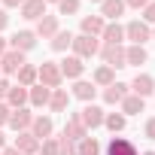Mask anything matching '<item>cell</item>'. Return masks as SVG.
Returning <instances> with one entry per match:
<instances>
[{
    "label": "cell",
    "instance_id": "cell-5",
    "mask_svg": "<svg viewBox=\"0 0 155 155\" xmlns=\"http://www.w3.org/2000/svg\"><path fill=\"white\" fill-rule=\"evenodd\" d=\"M15 134H21V131H31V125H34V113L28 110V107H18V110H12L9 113V122H6Z\"/></svg>",
    "mask_w": 155,
    "mask_h": 155
},
{
    "label": "cell",
    "instance_id": "cell-16",
    "mask_svg": "<svg viewBox=\"0 0 155 155\" xmlns=\"http://www.w3.org/2000/svg\"><path fill=\"white\" fill-rule=\"evenodd\" d=\"M61 28H58V15H43L40 21H37V37H43V40H52L55 34H58Z\"/></svg>",
    "mask_w": 155,
    "mask_h": 155
},
{
    "label": "cell",
    "instance_id": "cell-29",
    "mask_svg": "<svg viewBox=\"0 0 155 155\" xmlns=\"http://www.w3.org/2000/svg\"><path fill=\"white\" fill-rule=\"evenodd\" d=\"M76 152L79 155H101V143L94 137H82L79 143H76Z\"/></svg>",
    "mask_w": 155,
    "mask_h": 155
},
{
    "label": "cell",
    "instance_id": "cell-45",
    "mask_svg": "<svg viewBox=\"0 0 155 155\" xmlns=\"http://www.w3.org/2000/svg\"><path fill=\"white\" fill-rule=\"evenodd\" d=\"M46 3H61V0H46Z\"/></svg>",
    "mask_w": 155,
    "mask_h": 155
},
{
    "label": "cell",
    "instance_id": "cell-17",
    "mask_svg": "<svg viewBox=\"0 0 155 155\" xmlns=\"http://www.w3.org/2000/svg\"><path fill=\"white\" fill-rule=\"evenodd\" d=\"M101 40H104V46H122V40H125V28H122L119 21H110V25L104 28Z\"/></svg>",
    "mask_w": 155,
    "mask_h": 155
},
{
    "label": "cell",
    "instance_id": "cell-39",
    "mask_svg": "<svg viewBox=\"0 0 155 155\" xmlns=\"http://www.w3.org/2000/svg\"><path fill=\"white\" fill-rule=\"evenodd\" d=\"M146 137H149V140H155V116H152V119H146Z\"/></svg>",
    "mask_w": 155,
    "mask_h": 155
},
{
    "label": "cell",
    "instance_id": "cell-13",
    "mask_svg": "<svg viewBox=\"0 0 155 155\" xmlns=\"http://www.w3.org/2000/svg\"><path fill=\"white\" fill-rule=\"evenodd\" d=\"M18 9H21V18H28V21H40V18L46 15V0H25Z\"/></svg>",
    "mask_w": 155,
    "mask_h": 155
},
{
    "label": "cell",
    "instance_id": "cell-19",
    "mask_svg": "<svg viewBox=\"0 0 155 155\" xmlns=\"http://www.w3.org/2000/svg\"><path fill=\"white\" fill-rule=\"evenodd\" d=\"M107 155H137V146L125 137H113L107 143Z\"/></svg>",
    "mask_w": 155,
    "mask_h": 155
},
{
    "label": "cell",
    "instance_id": "cell-37",
    "mask_svg": "<svg viewBox=\"0 0 155 155\" xmlns=\"http://www.w3.org/2000/svg\"><path fill=\"white\" fill-rule=\"evenodd\" d=\"M149 3H152V0H125V6H131V9H143Z\"/></svg>",
    "mask_w": 155,
    "mask_h": 155
},
{
    "label": "cell",
    "instance_id": "cell-6",
    "mask_svg": "<svg viewBox=\"0 0 155 155\" xmlns=\"http://www.w3.org/2000/svg\"><path fill=\"white\" fill-rule=\"evenodd\" d=\"M28 61H25V52H15V49H6V55L0 58V73H6V76H12V73H18L21 67H25Z\"/></svg>",
    "mask_w": 155,
    "mask_h": 155
},
{
    "label": "cell",
    "instance_id": "cell-4",
    "mask_svg": "<svg viewBox=\"0 0 155 155\" xmlns=\"http://www.w3.org/2000/svg\"><path fill=\"white\" fill-rule=\"evenodd\" d=\"M125 40H131V46H143L146 40H152V31L146 21H131L125 25Z\"/></svg>",
    "mask_w": 155,
    "mask_h": 155
},
{
    "label": "cell",
    "instance_id": "cell-15",
    "mask_svg": "<svg viewBox=\"0 0 155 155\" xmlns=\"http://www.w3.org/2000/svg\"><path fill=\"white\" fill-rule=\"evenodd\" d=\"M79 28H82V34H85V37H101V34H104V28H107V21H104L101 15H82Z\"/></svg>",
    "mask_w": 155,
    "mask_h": 155
},
{
    "label": "cell",
    "instance_id": "cell-26",
    "mask_svg": "<svg viewBox=\"0 0 155 155\" xmlns=\"http://www.w3.org/2000/svg\"><path fill=\"white\" fill-rule=\"evenodd\" d=\"M67 107H70V94H67V88H52L49 110H52V113H64Z\"/></svg>",
    "mask_w": 155,
    "mask_h": 155
},
{
    "label": "cell",
    "instance_id": "cell-12",
    "mask_svg": "<svg viewBox=\"0 0 155 155\" xmlns=\"http://www.w3.org/2000/svg\"><path fill=\"white\" fill-rule=\"evenodd\" d=\"M21 155H34V152H40V140L31 134V131H21V134H15V143H12Z\"/></svg>",
    "mask_w": 155,
    "mask_h": 155
},
{
    "label": "cell",
    "instance_id": "cell-8",
    "mask_svg": "<svg viewBox=\"0 0 155 155\" xmlns=\"http://www.w3.org/2000/svg\"><path fill=\"white\" fill-rule=\"evenodd\" d=\"M104 116H107V113H104L97 104H85V107H82V113H79V119H82V125H85L88 131L101 128V125H104Z\"/></svg>",
    "mask_w": 155,
    "mask_h": 155
},
{
    "label": "cell",
    "instance_id": "cell-14",
    "mask_svg": "<svg viewBox=\"0 0 155 155\" xmlns=\"http://www.w3.org/2000/svg\"><path fill=\"white\" fill-rule=\"evenodd\" d=\"M52 131H55V122L49 119V116H34V125H31V134L43 143L46 137H52Z\"/></svg>",
    "mask_w": 155,
    "mask_h": 155
},
{
    "label": "cell",
    "instance_id": "cell-18",
    "mask_svg": "<svg viewBox=\"0 0 155 155\" xmlns=\"http://www.w3.org/2000/svg\"><path fill=\"white\" fill-rule=\"evenodd\" d=\"M49 97H52V88H46L40 82L28 88V104L31 107H49Z\"/></svg>",
    "mask_w": 155,
    "mask_h": 155
},
{
    "label": "cell",
    "instance_id": "cell-38",
    "mask_svg": "<svg viewBox=\"0 0 155 155\" xmlns=\"http://www.w3.org/2000/svg\"><path fill=\"white\" fill-rule=\"evenodd\" d=\"M9 113H12V110H9L6 104H0V128H3V125L9 122Z\"/></svg>",
    "mask_w": 155,
    "mask_h": 155
},
{
    "label": "cell",
    "instance_id": "cell-7",
    "mask_svg": "<svg viewBox=\"0 0 155 155\" xmlns=\"http://www.w3.org/2000/svg\"><path fill=\"white\" fill-rule=\"evenodd\" d=\"M97 55H101L104 64L113 67V70L125 67V46H104V43H101V52H97Z\"/></svg>",
    "mask_w": 155,
    "mask_h": 155
},
{
    "label": "cell",
    "instance_id": "cell-32",
    "mask_svg": "<svg viewBox=\"0 0 155 155\" xmlns=\"http://www.w3.org/2000/svg\"><path fill=\"white\" fill-rule=\"evenodd\" d=\"M58 155H79L76 152V143L67 140V137H58Z\"/></svg>",
    "mask_w": 155,
    "mask_h": 155
},
{
    "label": "cell",
    "instance_id": "cell-33",
    "mask_svg": "<svg viewBox=\"0 0 155 155\" xmlns=\"http://www.w3.org/2000/svg\"><path fill=\"white\" fill-rule=\"evenodd\" d=\"M58 12H61V15H76V12H79V0H61V3H58Z\"/></svg>",
    "mask_w": 155,
    "mask_h": 155
},
{
    "label": "cell",
    "instance_id": "cell-2",
    "mask_svg": "<svg viewBox=\"0 0 155 155\" xmlns=\"http://www.w3.org/2000/svg\"><path fill=\"white\" fill-rule=\"evenodd\" d=\"M70 49H73L76 58L85 61V58H94V55L101 52V40H97V37H85V34H79V37H73V46H70Z\"/></svg>",
    "mask_w": 155,
    "mask_h": 155
},
{
    "label": "cell",
    "instance_id": "cell-40",
    "mask_svg": "<svg viewBox=\"0 0 155 155\" xmlns=\"http://www.w3.org/2000/svg\"><path fill=\"white\" fill-rule=\"evenodd\" d=\"M25 0H3V6H9V9H15V6H21Z\"/></svg>",
    "mask_w": 155,
    "mask_h": 155
},
{
    "label": "cell",
    "instance_id": "cell-49",
    "mask_svg": "<svg viewBox=\"0 0 155 155\" xmlns=\"http://www.w3.org/2000/svg\"><path fill=\"white\" fill-rule=\"evenodd\" d=\"M0 76H3V73H0Z\"/></svg>",
    "mask_w": 155,
    "mask_h": 155
},
{
    "label": "cell",
    "instance_id": "cell-31",
    "mask_svg": "<svg viewBox=\"0 0 155 155\" xmlns=\"http://www.w3.org/2000/svg\"><path fill=\"white\" fill-rule=\"evenodd\" d=\"M104 125H107L113 134H119V131H125V116H122V113H107V116H104Z\"/></svg>",
    "mask_w": 155,
    "mask_h": 155
},
{
    "label": "cell",
    "instance_id": "cell-48",
    "mask_svg": "<svg viewBox=\"0 0 155 155\" xmlns=\"http://www.w3.org/2000/svg\"><path fill=\"white\" fill-rule=\"evenodd\" d=\"M152 40H155V31H152Z\"/></svg>",
    "mask_w": 155,
    "mask_h": 155
},
{
    "label": "cell",
    "instance_id": "cell-21",
    "mask_svg": "<svg viewBox=\"0 0 155 155\" xmlns=\"http://www.w3.org/2000/svg\"><path fill=\"white\" fill-rule=\"evenodd\" d=\"M128 94H131V91H128L125 82H113V85L104 88V104H122Z\"/></svg>",
    "mask_w": 155,
    "mask_h": 155
},
{
    "label": "cell",
    "instance_id": "cell-34",
    "mask_svg": "<svg viewBox=\"0 0 155 155\" xmlns=\"http://www.w3.org/2000/svg\"><path fill=\"white\" fill-rule=\"evenodd\" d=\"M40 155H58V137H46L40 143Z\"/></svg>",
    "mask_w": 155,
    "mask_h": 155
},
{
    "label": "cell",
    "instance_id": "cell-22",
    "mask_svg": "<svg viewBox=\"0 0 155 155\" xmlns=\"http://www.w3.org/2000/svg\"><path fill=\"white\" fill-rule=\"evenodd\" d=\"M125 12V0H104V3H101V18L107 21H119V15Z\"/></svg>",
    "mask_w": 155,
    "mask_h": 155
},
{
    "label": "cell",
    "instance_id": "cell-11",
    "mask_svg": "<svg viewBox=\"0 0 155 155\" xmlns=\"http://www.w3.org/2000/svg\"><path fill=\"white\" fill-rule=\"evenodd\" d=\"M58 67H61V76H64V79H79L82 70H85V61L76 58V55H70V58H64Z\"/></svg>",
    "mask_w": 155,
    "mask_h": 155
},
{
    "label": "cell",
    "instance_id": "cell-41",
    "mask_svg": "<svg viewBox=\"0 0 155 155\" xmlns=\"http://www.w3.org/2000/svg\"><path fill=\"white\" fill-rule=\"evenodd\" d=\"M0 155H21V152H18L15 146H6V149H3V152H0Z\"/></svg>",
    "mask_w": 155,
    "mask_h": 155
},
{
    "label": "cell",
    "instance_id": "cell-28",
    "mask_svg": "<svg viewBox=\"0 0 155 155\" xmlns=\"http://www.w3.org/2000/svg\"><path fill=\"white\" fill-rule=\"evenodd\" d=\"M15 76H18V85H25V88L37 85V67H34V64H25V67H21Z\"/></svg>",
    "mask_w": 155,
    "mask_h": 155
},
{
    "label": "cell",
    "instance_id": "cell-44",
    "mask_svg": "<svg viewBox=\"0 0 155 155\" xmlns=\"http://www.w3.org/2000/svg\"><path fill=\"white\" fill-rule=\"evenodd\" d=\"M3 149H6V134L0 131V152H3Z\"/></svg>",
    "mask_w": 155,
    "mask_h": 155
},
{
    "label": "cell",
    "instance_id": "cell-46",
    "mask_svg": "<svg viewBox=\"0 0 155 155\" xmlns=\"http://www.w3.org/2000/svg\"><path fill=\"white\" fill-rule=\"evenodd\" d=\"M143 155H155V152H152V149H149V152H143Z\"/></svg>",
    "mask_w": 155,
    "mask_h": 155
},
{
    "label": "cell",
    "instance_id": "cell-42",
    "mask_svg": "<svg viewBox=\"0 0 155 155\" xmlns=\"http://www.w3.org/2000/svg\"><path fill=\"white\" fill-rule=\"evenodd\" d=\"M6 21H9V15H6L3 9H0V31H3V28H6Z\"/></svg>",
    "mask_w": 155,
    "mask_h": 155
},
{
    "label": "cell",
    "instance_id": "cell-36",
    "mask_svg": "<svg viewBox=\"0 0 155 155\" xmlns=\"http://www.w3.org/2000/svg\"><path fill=\"white\" fill-rule=\"evenodd\" d=\"M6 94H9V79L0 76V104H6Z\"/></svg>",
    "mask_w": 155,
    "mask_h": 155
},
{
    "label": "cell",
    "instance_id": "cell-24",
    "mask_svg": "<svg viewBox=\"0 0 155 155\" xmlns=\"http://www.w3.org/2000/svg\"><path fill=\"white\" fill-rule=\"evenodd\" d=\"M28 104V88L25 85H9V94H6V107L9 110H18V107H25Z\"/></svg>",
    "mask_w": 155,
    "mask_h": 155
},
{
    "label": "cell",
    "instance_id": "cell-1",
    "mask_svg": "<svg viewBox=\"0 0 155 155\" xmlns=\"http://www.w3.org/2000/svg\"><path fill=\"white\" fill-rule=\"evenodd\" d=\"M37 79H40V85H46V88H61L64 76H61V67H58L55 61H43V64L37 67Z\"/></svg>",
    "mask_w": 155,
    "mask_h": 155
},
{
    "label": "cell",
    "instance_id": "cell-20",
    "mask_svg": "<svg viewBox=\"0 0 155 155\" xmlns=\"http://www.w3.org/2000/svg\"><path fill=\"white\" fill-rule=\"evenodd\" d=\"M146 61H149L146 46H128V49H125V67H140V64H146Z\"/></svg>",
    "mask_w": 155,
    "mask_h": 155
},
{
    "label": "cell",
    "instance_id": "cell-47",
    "mask_svg": "<svg viewBox=\"0 0 155 155\" xmlns=\"http://www.w3.org/2000/svg\"><path fill=\"white\" fill-rule=\"evenodd\" d=\"M91 3H104V0H91Z\"/></svg>",
    "mask_w": 155,
    "mask_h": 155
},
{
    "label": "cell",
    "instance_id": "cell-9",
    "mask_svg": "<svg viewBox=\"0 0 155 155\" xmlns=\"http://www.w3.org/2000/svg\"><path fill=\"white\" fill-rule=\"evenodd\" d=\"M128 88H131V94H137V97L146 101V97L155 91V79H152L149 73H137V76H134V82H131Z\"/></svg>",
    "mask_w": 155,
    "mask_h": 155
},
{
    "label": "cell",
    "instance_id": "cell-23",
    "mask_svg": "<svg viewBox=\"0 0 155 155\" xmlns=\"http://www.w3.org/2000/svg\"><path fill=\"white\" fill-rule=\"evenodd\" d=\"M94 94H97V85H94V82L76 79V85H73V97H79V101H85V104H94Z\"/></svg>",
    "mask_w": 155,
    "mask_h": 155
},
{
    "label": "cell",
    "instance_id": "cell-30",
    "mask_svg": "<svg viewBox=\"0 0 155 155\" xmlns=\"http://www.w3.org/2000/svg\"><path fill=\"white\" fill-rule=\"evenodd\" d=\"M70 46H73V34H70V31H58V34L52 37V49H55V52H67Z\"/></svg>",
    "mask_w": 155,
    "mask_h": 155
},
{
    "label": "cell",
    "instance_id": "cell-25",
    "mask_svg": "<svg viewBox=\"0 0 155 155\" xmlns=\"http://www.w3.org/2000/svg\"><path fill=\"white\" fill-rule=\"evenodd\" d=\"M119 107H122V116H140V113H146V101L137 97V94H128Z\"/></svg>",
    "mask_w": 155,
    "mask_h": 155
},
{
    "label": "cell",
    "instance_id": "cell-43",
    "mask_svg": "<svg viewBox=\"0 0 155 155\" xmlns=\"http://www.w3.org/2000/svg\"><path fill=\"white\" fill-rule=\"evenodd\" d=\"M6 49H9V43H6L3 37H0V58H3V55H6Z\"/></svg>",
    "mask_w": 155,
    "mask_h": 155
},
{
    "label": "cell",
    "instance_id": "cell-27",
    "mask_svg": "<svg viewBox=\"0 0 155 155\" xmlns=\"http://www.w3.org/2000/svg\"><path fill=\"white\" fill-rule=\"evenodd\" d=\"M94 85H101V88H107V85H113L116 82V70L113 67H107V64H101L97 70H94V79H91Z\"/></svg>",
    "mask_w": 155,
    "mask_h": 155
},
{
    "label": "cell",
    "instance_id": "cell-35",
    "mask_svg": "<svg viewBox=\"0 0 155 155\" xmlns=\"http://www.w3.org/2000/svg\"><path fill=\"white\" fill-rule=\"evenodd\" d=\"M143 21L146 25H155V0H152L149 6H143Z\"/></svg>",
    "mask_w": 155,
    "mask_h": 155
},
{
    "label": "cell",
    "instance_id": "cell-3",
    "mask_svg": "<svg viewBox=\"0 0 155 155\" xmlns=\"http://www.w3.org/2000/svg\"><path fill=\"white\" fill-rule=\"evenodd\" d=\"M64 137L73 140V143H79L82 137H88V128L82 125L79 113H70V116H67V122H64Z\"/></svg>",
    "mask_w": 155,
    "mask_h": 155
},
{
    "label": "cell",
    "instance_id": "cell-10",
    "mask_svg": "<svg viewBox=\"0 0 155 155\" xmlns=\"http://www.w3.org/2000/svg\"><path fill=\"white\" fill-rule=\"evenodd\" d=\"M34 46H37V34L34 31H15L9 37V49H15V52H31Z\"/></svg>",
    "mask_w": 155,
    "mask_h": 155
}]
</instances>
